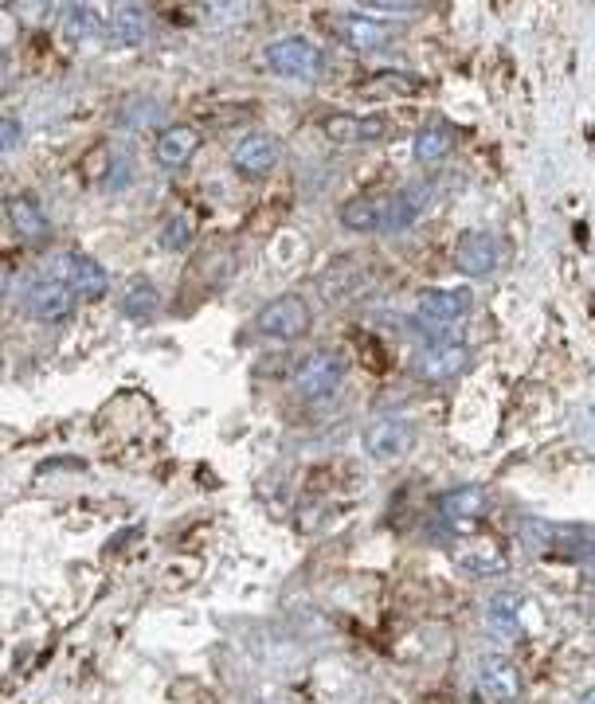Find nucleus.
<instances>
[{
    "label": "nucleus",
    "instance_id": "f257e3e1",
    "mask_svg": "<svg viewBox=\"0 0 595 704\" xmlns=\"http://www.w3.org/2000/svg\"><path fill=\"white\" fill-rule=\"evenodd\" d=\"M263 63L275 75L286 78H314L321 71V52L306 35H278L263 47Z\"/></svg>",
    "mask_w": 595,
    "mask_h": 704
},
{
    "label": "nucleus",
    "instance_id": "f03ea898",
    "mask_svg": "<svg viewBox=\"0 0 595 704\" xmlns=\"http://www.w3.org/2000/svg\"><path fill=\"white\" fill-rule=\"evenodd\" d=\"M310 329V306L298 294H283V298L267 301L255 318V333L275 337V341H294Z\"/></svg>",
    "mask_w": 595,
    "mask_h": 704
},
{
    "label": "nucleus",
    "instance_id": "7ed1b4c3",
    "mask_svg": "<svg viewBox=\"0 0 595 704\" xmlns=\"http://www.w3.org/2000/svg\"><path fill=\"white\" fill-rule=\"evenodd\" d=\"M341 380H346V361L337 352H310L294 372V387L306 399H329L341 387Z\"/></svg>",
    "mask_w": 595,
    "mask_h": 704
},
{
    "label": "nucleus",
    "instance_id": "20e7f679",
    "mask_svg": "<svg viewBox=\"0 0 595 704\" xmlns=\"http://www.w3.org/2000/svg\"><path fill=\"white\" fill-rule=\"evenodd\" d=\"M75 301H78V294L71 290L63 278H47V282L28 286L24 313L35 321H47V326H60V321H67L71 313H75Z\"/></svg>",
    "mask_w": 595,
    "mask_h": 704
},
{
    "label": "nucleus",
    "instance_id": "39448f33",
    "mask_svg": "<svg viewBox=\"0 0 595 704\" xmlns=\"http://www.w3.org/2000/svg\"><path fill=\"white\" fill-rule=\"evenodd\" d=\"M466 364H470V349H466L463 341H435L415 352L412 372L419 380H427V384H443V380L458 376Z\"/></svg>",
    "mask_w": 595,
    "mask_h": 704
},
{
    "label": "nucleus",
    "instance_id": "423d86ee",
    "mask_svg": "<svg viewBox=\"0 0 595 704\" xmlns=\"http://www.w3.org/2000/svg\"><path fill=\"white\" fill-rule=\"evenodd\" d=\"M364 442V455L376 458V462H392V458L407 455L415 442L412 427H407L404 419H392V415H380V419H372L369 427H364L361 435Z\"/></svg>",
    "mask_w": 595,
    "mask_h": 704
},
{
    "label": "nucleus",
    "instance_id": "0eeeda50",
    "mask_svg": "<svg viewBox=\"0 0 595 704\" xmlns=\"http://www.w3.org/2000/svg\"><path fill=\"white\" fill-rule=\"evenodd\" d=\"M478 689H482L493 704H513L525 693V678H521V670L509 662V658L490 653V658H482V665H478Z\"/></svg>",
    "mask_w": 595,
    "mask_h": 704
},
{
    "label": "nucleus",
    "instance_id": "6e6552de",
    "mask_svg": "<svg viewBox=\"0 0 595 704\" xmlns=\"http://www.w3.org/2000/svg\"><path fill=\"white\" fill-rule=\"evenodd\" d=\"M466 310H470V290H423L415 301V321L423 329H443L455 326Z\"/></svg>",
    "mask_w": 595,
    "mask_h": 704
},
{
    "label": "nucleus",
    "instance_id": "1a4fd4ad",
    "mask_svg": "<svg viewBox=\"0 0 595 704\" xmlns=\"http://www.w3.org/2000/svg\"><path fill=\"white\" fill-rule=\"evenodd\" d=\"M498 267V239L486 232H466L455 243V270L466 278H486Z\"/></svg>",
    "mask_w": 595,
    "mask_h": 704
},
{
    "label": "nucleus",
    "instance_id": "9d476101",
    "mask_svg": "<svg viewBox=\"0 0 595 704\" xmlns=\"http://www.w3.org/2000/svg\"><path fill=\"white\" fill-rule=\"evenodd\" d=\"M60 270H63V282H67L78 298L98 301V298H106V290H110V275L87 255H63Z\"/></svg>",
    "mask_w": 595,
    "mask_h": 704
},
{
    "label": "nucleus",
    "instance_id": "9b49d317",
    "mask_svg": "<svg viewBox=\"0 0 595 704\" xmlns=\"http://www.w3.org/2000/svg\"><path fill=\"white\" fill-rule=\"evenodd\" d=\"M278 161V141L270 134H247L240 146L232 149V164L243 172V177H263L270 172Z\"/></svg>",
    "mask_w": 595,
    "mask_h": 704
},
{
    "label": "nucleus",
    "instance_id": "f8f14e48",
    "mask_svg": "<svg viewBox=\"0 0 595 704\" xmlns=\"http://www.w3.org/2000/svg\"><path fill=\"white\" fill-rule=\"evenodd\" d=\"M196 149H200V129L169 126L157 134L153 157H157V164H164V169H181V164H189L192 157H196Z\"/></svg>",
    "mask_w": 595,
    "mask_h": 704
},
{
    "label": "nucleus",
    "instance_id": "ddd939ff",
    "mask_svg": "<svg viewBox=\"0 0 595 704\" xmlns=\"http://www.w3.org/2000/svg\"><path fill=\"white\" fill-rule=\"evenodd\" d=\"M106 35H110V43H118V47H138L149 35L146 9H141V4H118V9L110 12V20H106Z\"/></svg>",
    "mask_w": 595,
    "mask_h": 704
},
{
    "label": "nucleus",
    "instance_id": "4468645a",
    "mask_svg": "<svg viewBox=\"0 0 595 704\" xmlns=\"http://www.w3.org/2000/svg\"><path fill=\"white\" fill-rule=\"evenodd\" d=\"M341 35L353 52H380L384 43L392 40V28L384 20H369V17H346L341 20Z\"/></svg>",
    "mask_w": 595,
    "mask_h": 704
},
{
    "label": "nucleus",
    "instance_id": "2eb2a0df",
    "mask_svg": "<svg viewBox=\"0 0 595 704\" xmlns=\"http://www.w3.org/2000/svg\"><path fill=\"white\" fill-rule=\"evenodd\" d=\"M521 595L518 591H498L486 607V627L493 638H518L521 634Z\"/></svg>",
    "mask_w": 595,
    "mask_h": 704
},
{
    "label": "nucleus",
    "instance_id": "dca6fc26",
    "mask_svg": "<svg viewBox=\"0 0 595 704\" xmlns=\"http://www.w3.org/2000/svg\"><path fill=\"white\" fill-rule=\"evenodd\" d=\"M9 224L17 227L20 239H32V243H40L47 232H52V227H47L44 207L35 204L32 196H12L9 200Z\"/></svg>",
    "mask_w": 595,
    "mask_h": 704
},
{
    "label": "nucleus",
    "instance_id": "f3484780",
    "mask_svg": "<svg viewBox=\"0 0 595 704\" xmlns=\"http://www.w3.org/2000/svg\"><path fill=\"white\" fill-rule=\"evenodd\" d=\"M427 196H432V189H427V184H412L407 192L392 196L389 200V212H384V232H404L407 224H415V215L423 212Z\"/></svg>",
    "mask_w": 595,
    "mask_h": 704
},
{
    "label": "nucleus",
    "instance_id": "a211bd4d",
    "mask_svg": "<svg viewBox=\"0 0 595 704\" xmlns=\"http://www.w3.org/2000/svg\"><path fill=\"white\" fill-rule=\"evenodd\" d=\"M439 513L447 521H478L486 513V493L478 486H458L439 498Z\"/></svg>",
    "mask_w": 595,
    "mask_h": 704
},
{
    "label": "nucleus",
    "instance_id": "6ab92c4d",
    "mask_svg": "<svg viewBox=\"0 0 595 704\" xmlns=\"http://www.w3.org/2000/svg\"><path fill=\"white\" fill-rule=\"evenodd\" d=\"M384 212H389V200H349L346 207H341V224L349 227V232H376V227H384Z\"/></svg>",
    "mask_w": 595,
    "mask_h": 704
},
{
    "label": "nucleus",
    "instance_id": "aec40b11",
    "mask_svg": "<svg viewBox=\"0 0 595 704\" xmlns=\"http://www.w3.org/2000/svg\"><path fill=\"white\" fill-rule=\"evenodd\" d=\"M157 306H161V294H157V286L146 282V278L130 282V286H126V294H121V313H126V318H134V321L157 313Z\"/></svg>",
    "mask_w": 595,
    "mask_h": 704
},
{
    "label": "nucleus",
    "instance_id": "412c9836",
    "mask_svg": "<svg viewBox=\"0 0 595 704\" xmlns=\"http://www.w3.org/2000/svg\"><path fill=\"white\" fill-rule=\"evenodd\" d=\"M412 153H415V161H419V164H439L443 157L450 153V134L443 126H427L419 138H415Z\"/></svg>",
    "mask_w": 595,
    "mask_h": 704
},
{
    "label": "nucleus",
    "instance_id": "4be33fe9",
    "mask_svg": "<svg viewBox=\"0 0 595 704\" xmlns=\"http://www.w3.org/2000/svg\"><path fill=\"white\" fill-rule=\"evenodd\" d=\"M63 28H67V35H75V40H91V35H98V28H103V17H98V9H91V4H67V9H63Z\"/></svg>",
    "mask_w": 595,
    "mask_h": 704
},
{
    "label": "nucleus",
    "instance_id": "5701e85b",
    "mask_svg": "<svg viewBox=\"0 0 595 704\" xmlns=\"http://www.w3.org/2000/svg\"><path fill=\"white\" fill-rule=\"evenodd\" d=\"M463 564L470 567V572H478V576H498V572H506V552H501V544L486 541V544H475Z\"/></svg>",
    "mask_w": 595,
    "mask_h": 704
},
{
    "label": "nucleus",
    "instance_id": "b1692460",
    "mask_svg": "<svg viewBox=\"0 0 595 704\" xmlns=\"http://www.w3.org/2000/svg\"><path fill=\"white\" fill-rule=\"evenodd\" d=\"M326 138L337 141V146H353V141H361V118H353V114H329Z\"/></svg>",
    "mask_w": 595,
    "mask_h": 704
},
{
    "label": "nucleus",
    "instance_id": "393cba45",
    "mask_svg": "<svg viewBox=\"0 0 595 704\" xmlns=\"http://www.w3.org/2000/svg\"><path fill=\"white\" fill-rule=\"evenodd\" d=\"M157 239H161L164 250H184V247H189V239H192V220H189V215H173V220L161 227V235H157Z\"/></svg>",
    "mask_w": 595,
    "mask_h": 704
},
{
    "label": "nucleus",
    "instance_id": "a878e982",
    "mask_svg": "<svg viewBox=\"0 0 595 704\" xmlns=\"http://www.w3.org/2000/svg\"><path fill=\"white\" fill-rule=\"evenodd\" d=\"M0 149H4V153H17V149H20V121H17V114H4V118H0Z\"/></svg>",
    "mask_w": 595,
    "mask_h": 704
},
{
    "label": "nucleus",
    "instance_id": "bb28decb",
    "mask_svg": "<svg viewBox=\"0 0 595 704\" xmlns=\"http://www.w3.org/2000/svg\"><path fill=\"white\" fill-rule=\"evenodd\" d=\"M376 138H384V118H361V141H376Z\"/></svg>",
    "mask_w": 595,
    "mask_h": 704
},
{
    "label": "nucleus",
    "instance_id": "cd10ccee",
    "mask_svg": "<svg viewBox=\"0 0 595 704\" xmlns=\"http://www.w3.org/2000/svg\"><path fill=\"white\" fill-rule=\"evenodd\" d=\"M415 4H389V0H369L364 4V12H372V17H384V12H412Z\"/></svg>",
    "mask_w": 595,
    "mask_h": 704
},
{
    "label": "nucleus",
    "instance_id": "c85d7f7f",
    "mask_svg": "<svg viewBox=\"0 0 595 704\" xmlns=\"http://www.w3.org/2000/svg\"><path fill=\"white\" fill-rule=\"evenodd\" d=\"M580 704H595V689H587V693L580 696Z\"/></svg>",
    "mask_w": 595,
    "mask_h": 704
}]
</instances>
